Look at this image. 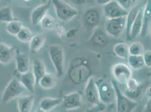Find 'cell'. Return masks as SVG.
I'll return each mask as SVG.
<instances>
[{"instance_id":"cell-1","label":"cell","mask_w":151,"mask_h":112,"mask_svg":"<svg viewBox=\"0 0 151 112\" xmlns=\"http://www.w3.org/2000/svg\"><path fill=\"white\" fill-rule=\"evenodd\" d=\"M91 69L88 61L82 58H76L73 60L68 73L69 79L73 84H80L86 82L92 76Z\"/></svg>"},{"instance_id":"cell-2","label":"cell","mask_w":151,"mask_h":112,"mask_svg":"<svg viewBox=\"0 0 151 112\" xmlns=\"http://www.w3.org/2000/svg\"><path fill=\"white\" fill-rule=\"evenodd\" d=\"M111 82L115 91L117 112H133L138 106V102L126 96L114 80Z\"/></svg>"},{"instance_id":"cell-3","label":"cell","mask_w":151,"mask_h":112,"mask_svg":"<svg viewBox=\"0 0 151 112\" xmlns=\"http://www.w3.org/2000/svg\"><path fill=\"white\" fill-rule=\"evenodd\" d=\"M49 55L55 69L57 76L60 77L64 74L65 57L62 46L58 44L51 45L49 48Z\"/></svg>"},{"instance_id":"cell-4","label":"cell","mask_w":151,"mask_h":112,"mask_svg":"<svg viewBox=\"0 0 151 112\" xmlns=\"http://www.w3.org/2000/svg\"><path fill=\"white\" fill-rule=\"evenodd\" d=\"M95 81L101 102L107 106L113 104L116 100V95L112 82L103 79H99Z\"/></svg>"},{"instance_id":"cell-5","label":"cell","mask_w":151,"mask_h":112,"mask_svg":"<svg viewBox=\"0 0 151 112\" xmlns=\"http://www.w3.org/2000/svg\"><path fill=\"white\" fill-rule=\"evenodd\" d=\"M55 8L58 18L63 21H69L78 15V11L63 0H51Z\"/></svg>"},{"instance_id":"cell-6","label":"cell","mask_w":151,"mask_h":112,"mask_svg":"<svg viewBox=\"0 0 151 112\" xmlns=\"http://www.w3.org/2000/svg\"><path fill=\"white\" fill-rule=\"evenodd\" d=\"M25 89L18 79L13 78L8 82L2 95L3 103H7L19 97Z\"/></svg>"},{"instance_id":"cell-7","label":"cell","mask_w":151,"mask_h":112,"mask_svg":"<svg viewBox=\"0 0 151 112\" xmlns=\"http://www.w3.org/2000/svg\"><path fill=\"white\" fill-rule=\"evenodd\" d=\"M104 27L108 35L112 37H119L125 30L126 17L107 19Z\"/></svg>"},{"instance_id":"cell-8","label":"cell","mask_w":151,"mask_h":112,"mask_svg":"<svg viewBox=\"0 0 151 112\" xmlns=\"http://www.w3.org/2000/svg\"><path fill=\"white\" fill-rule=\"evenodd\" d=\"M112 74L118 84L125 85L132 77V69L125 63H116L112 68Z\"/></svg>"},{"instance_id":"cell-9","label":"cell","mask_w":151,"mask_h":112,"mask_svg":"<svg viewBox=\"0 0 151 112\" xmlns=\"http://www.w3.org/2000/svg\"><path fill=\"white\" fill-rule=\"evenodd\" d=\"M127 12L115 0H112L103 6V13L106 19L126 17Z\"/></svg>"},{"instance_id":"cell-10","label":"cell","mask_w":151,"mask_h":112,"mask_svg":"<svg viewBox=\"0 0 151 112\" xmlns=\"http://www.w3.org/2000/svg\"><path fill=\"white\" fill-rule=\"evenodd\" d=\"M85 94L88 102L93 106H98L101 103L96 81L93 76L89 77L86 81Z\"/></svg>"},{"instance_id":"cell-11","label":"cell","mask_w":151,"mask_h":112,"mask_svg":"<svg viewBox=\"0 0 151 112\" xmlns=\"http://www.w3.org/2000/svg\"><path fill=\"white\" fill-rule=\"evenodd\" d=\"M63 104L64 108L67 111H72L78 109L82 106V96L78 92H72L64 95Z\"/></svg>"},{"instance_id":"cell-12","label":"cell","mask_w":151,"mask_h":112,"mask_svg":"<svg viewBox=\"0 0 151 112\" xmlns=\"http://www.w3.org/2000/svg\"><path fill=\"white\" fill-rule=\"evenodd\" d=\"M14 59L15 61L16 71L18 74L22 75L29 71L30 61L26 54L18 49H16Z\"/></svg>"},{"instance_id":"cell-13","label":"cell","mask_w":151,"mask_h":112,"mask_svg":"<svg viewBox=\"0 0 151 112\" xmlns=\"http://www.w3.org/2000/svg\"><path fill=\"white\" fill-rule=\"evenodd\" d=\"M51 1L49 0L44 4L36 7L32 11L31 20L33 25L40 24L41 21L47 15V11L50 7Z\"/></svg>"},{"instance_id":"cell-14","label":"cell","mask_w":151,"mask_h":112,"mask_svg":"<svg viewBox=\"0 0 151 112\" xmlns=\"http://www.w3.org/2000/svg\"><path fill=\"white\" fill-rule=\"evenodd\" d=\"M126 90L124 94L131 99L135 100L140 96L143 86L136 79L132 77L126 82Z\"/></svg>"},{"instance_id":"cell-15","label":"cell","mask_w":151,"mask_h":112,"mask_svg":"<svg viewBox=\"0 0 151 112\" xmlns=\"http://www.w3.org/2000/svg\"><path fill=\"white\" fill-rule=\"evenodd\" d=\"M101 19L99 10L96 7L89 8L86 10L83 15L85 25L90 28H96L99 24Z\"/></svg>"},{"instance_id":"cell-16","label":"cell","mask_w":151,"mask_h":112,"mask_svg":"<svg viewBox=\"0 0 151 112\" xmlns=\"http://www.w3.org/2000/svg\"><path fill=\"white\" fill-rule=\"evenodd\" d=\"M16 49L8 44L0 42V63L7 65L13 62Z\"/></svg>"},{"instance_id":"cell-17","label":"cell","mask_w":151,"mask_h":112,"mask_svg":"<svg viewBox=\"0 0 151 112\" xmlns=\"http://www.w3.org/2000/svg\"><path fill=\"white\" fill-rule=\"evenodd\" d=\"M151 3L147 2L143 9L142 28L140 35L146 37L150 33L151 29Z\"/></svg>"},{"instance_id":"cell-18","label":"cell","mask_w":151,"mask_h":112,"mask_svg":"<svg viewBox=\"0 0 151 112\" xmlns=\"http://www.w3.org/2000/svg\"><path fill=\"white\" fill-rule=\"evenodd\" d=\"M92 44L99 48H104L108 43L107 34L100 28H96L90 38Z\"/></svg>"},{"instance_id":"cell-19","label":"cell","mask_w":151,"mask_h":112,"mask_svg":"<svg viewBox=\"0 0 151 112\" xmlns=\"http://www.w3.org/2000/svg\"><path fill=\"white\" fill-rule=\"evenodd\" d=\"M35 102V96L28 95L19 96L18 98L19 112H31Z\"/></svg>"},{"instance_id":"cell-20","label":"cell","mask_w":151,"mask_h":112,"mask_svg":"<svg viewBox=\"0 0 151 112\" xmlns=\"http://www.w3.org/2000/svg\"><path fill=\"white\" fill-rule=\"evenodd\" d=\"M20 75V76L18 80L23 86L24 87L25 90H27L32 93H34L35 89V87L36 84L33 72L29 71L26 73Z\"/></svg>"},{"instance_id":"cell-21","label":"cell","mask_w":151,"mask_h":112,"mask_svg":"<svg viewBox=\"0 0 151 112\" xmlns=\"http://www.w3.org/2000/svg\"><path fill=\"white\" fill-rule=\"evenodd\" d=\"M62 98H50L46 97L41 100L39 106L46 112H49L54 108L62 104Z\"/></svg>"},{"instance_id":"cell-22","label":"cell","mask_w":151,"mask_h":112,"mask_svg":"<svg viewBox=\"0 0 151 112\" xmlns=\"http://www.w3.org/2000/svg\"><path fill=\"white\" fill-rule=\"evenodd\" d=\"M142 8L139 5H137L135 6L132 7L127 12L126 16V38L127 40H130V32L131 27L132 26L134 21L137 18L139 13L141 10Z\"/></svg>"},{"instance_id":"cell-23","label":"cell","mask_w":151,"mask_h":112,"mask_svg":"<svg viewBox=\"0 0 151 112\" xmlns=\"http://www.w3.org/2000/svg\"><path fill=\"white\" fill-rule=\"evenodd\" d=\"M38 85L45 90H52L57 85V76L53 74L46 72L40 79Z\"/></svg>"},{"instance_id":"cell-24","label":"cell","mask_w":151,"mask_h":112,"mask_svg":"<svg viewBox=\"0 0 151 112\" xmlns=\"http://www.w3.org/2000/svg\"><path fill=\"white\" fill-rule=\"evenodd\" d=\"M33 74L35 78L36 84L38 85L40 79L47 72L44 62L41 59H35L33 62Z\"/></svg>"},{"instance_id":"cell-25","label":"cell","mask_w":151,"mask_h":112,"mask_svg":"<svg viewBox=\"0 0 151 112\" xmlns=\"http://www.w3.org/2000/svg\"><path fill=\"white\" fill-rule=\"evenodd\" d=\"M46 41V37L42 33H38L33 35L29 44V50L32 53L35 54L44 46Z\"/></svg>"},{"instance_id":"cell-26","label":"cell","mask_w":151,"mask_h":112,"mask_svg":"<svg viewBox=\"0 0 151 112\" xmlns=\"http://www.w3.org/2000/svg\"><path fill=\"white\" fill-rule=\"evenodd\" d=\"M142 15L143 10L141 9L131 27L130 32V40L136 38L140 34L142 28Z\"/></svg>"},{"instance_id":"cell-27","label":"cell","mask_w":151,"mask_h":112,"mask_svg":"<svg viewBox=\"0 0 151 112\" xmlns=\"http://www.w3.org/2000/svg\"><path fill=\"white\" fill-rule=\"evenodd\" d=\"M113 52L114 54L121 59L127 60L129 56V45L126 43L120 42L113 46Z\"/></svg>"},{"instance_id":"cell-28","label":"cell","mask_w":151,"mask_h":112,"mask_svg":"<svg viewBox=\"0 0 151 112\" xmlns=\"http://www.w3.org/2000/svg\"><path fill=\"white\" fill-rule=\"evenodd\" d=\"M127 60L128 63L127 65L132 69L139 70L143 69L145 66L142 56L129 55Z\"/></svg>"},{"instance_id":"cell-29","label":"cell","mask_w":151,"mask_h":112,"mask_svg":"<svg viewBox=\"0 0 151 112\" xmlns=\"http://www.w3.org/2000/svg\"><path fill=\"white\" fill-rule=\"evenodd\" d=\"M15 20L12 8L4 6L0 9V21L8 23Z\"/></svg>"},{"instance_id":"cell-30","label":"cell","mask_w":151,"mask_h":112,"mask_svg":"<svg viewBox=\"0 0 151 112\" xmlns=\"http://www.w3.org/2000/svg\"><path fill=\"white\" fill-rule=\"evenodd\" d=\"M34 34L32 31L27 27L23 26L17 35V39L22 43H29Z\"/></svg>"},{"instance_id":"cell-31","label":"cell","mask_w":151,"mask_h":112,"mask_svg":"<svg viewBox=\"0 0 151 112\" xmlns=\"http://www.w3.org/2000/svg\"><path fill=\"white\" fill-rule=\"evenodd\" d=\"M23 26L22 22L17 19L7 23L6 30L9 34L16 37Z\"/></svg>"},{"instance_id":"cell-32","label":"cell","mask_w":151,"mask_h":112,"mask_svg":"<svg viewBox=\"0 0 151 112\" xmlns=\"http://www.w3.org/2000/svg\"><path fill=\"white\" fill-rule=\"evenodd\" d=\"M145 52L144 46L140 42H135L129 45V52L130 55L142 56Z\"/></svg>"},{"instance_id":"cell-33","label":"cell","mask_w":151,"mask_h":112,"mask_svg":"<svg viewBox=\"0 0 151 112\" xmlns=\"http://www.w3.org/2000/svg\"><path fill=\"white\" fill-rule=\"evenodd\" d=\"M40 24L46 30H53L56 25L54 18L47 14L41 21Z\"/></svg>"},{"instance_id":"cell-34","label":"cell","mask_w":151,"mask_h":112,"mask_svg":"<svg viewBox=\"0 0 151 112\" xmlns=\"http://www.w3.org/2000/svg\"><path fill=\"white\" fill-rule=\"evenodd\" d=\"M55 33L57 34L59 37L63 38L65 35V28L63 27L62 25L56 24L55 26L54 29Z\"/></svg>"},{"instance_id":"cell-35","label":"cell","mask_w":151,"mask_h":112,"mask_svg":"<svg viewBox=\"0 0 151 112\" xmlns=\"http://www.w3.org/2000/svg\"><path fill=\"white\" fill-rule=\"evenodd\" d=\"M144 60L145 66L151 67V50L145 51V53L142 55Z\"/></svg>"},{"instance_id":"cell-36","label":"cell","mask_w":151,"mask_h":112,"mask_svg":"<svg viewBox=\"0 0 151 112\" xmlns=\"http://www.w3.org/2000/svg\"><path fill=\"white\" fill-rule=\"evenodd\" d=\"M121 6L124 8L125 10L128 11L132 6V0H115Z\"/></svg>"},{"instance_id":"cell-37","label":"cell","mask_w":151,"mask_h":112,"mask_svg":"<svg viewBox=\"0 0 151 112\" xmlns=\"http://www.w3.org/2000/svg\"><path fill=\"white\" fill-rule=\"evenodd\" d=\"M78 30H77V29L76 28H71L69 30L66 31L65 33V37L68 38H72L74 37L76 35V34H77Z\"/></svg>"},{"instance_id":"cell-38","label":"cell","mask_w":151,"mask_h":112,"mask_svg":"<svg viewBox=\"0 0 151 112\" xmlns=\"http://www.w3.org/2000/svg\"><path fill=\"white\" fill-rule=\"evenodd\" d=\"M143 112H151V98H148V100L145 104V108Z\"/></svg>"},{"instance_id":"cell-39","label":"cell","mask_w":151,"mask_h":112,"mask_svg":"<svg viewBox=\"0 0 151 112\" xmlns=\"http://www.w3.org/2000/svg\"><path fill=\"white\" fill-rule=\"evenodd\" d=\"M84 112H101L98 107L96 106H93L91 108L86 109Z\"/></svg>"},{"instance_id":"cell-40","label":"cell","mask_w":151,"mask_h":112,"mask_svg":"<svg viewBox=\"0 0 151 112\" xmlns=\"http://www.w3.org/2000/svg\"><path fill=\"white\" fill-rule=\"evenodd\" d=\"M70 1L76 5H81L86 3V0H70Z\"/></svg>"},{"instance_id":"cell-41","label":"cell","mask_w":151,"mask_h":112,"mask_svg":"<svg viewBox=\"0 0 151 112\" xmlns=\"http://www.w3.org/2000/svg\"><path fill=\"white\" fill-rule=\"evenodd\" d=\"M96 2L101 5H105L106 4H108V2H109L110 1H111L112 0H96Z\"/></svg>"},{"instance_id":"cell-42","label":"cell","mask_w":151,"mask_h":112,"mask_svg":"<svg viewBox=\"0 0 151 112\" xmlns=\"http://www.w3.org/2000/svg\"><path fill=\"white\" fill-rule=\"evenodd\" d=\"M145 94H146L147 96L148 97V98H151V86H149L147 88L146 91H145Z\"/></svg>"},{"instance_id":"cell-43","label":"cell","mask_w":151,"mask_h":112,"mask_svg":"<svg viewBox=\"0 0 151 112\" xmlns=\"http://www.w3.org/2000/svg\"><path fill=\"white\" fill-rule=\"evenodd\" d=\"M35 112H46L45 111H44V110H42V109H41V108H38V109H37V110H36L35 111Z\"/></svg>"},{"instance_id":"cell-44","label":"cell","mask_w":151,"mask_h":112,"mask_svg":"<svg viewBox=\"0 0 151 112\" xmlns=\"http://www.w3.org/2000/svg\"><path fill=\"white\" fill-rule=\"evenodd\" d=\"M101 112H112L111 111H109V110H108V109H106L104 111H102Z\"/></svg>"},{"instance_id":"cell-45","label":"cell","mask_w":151,"mask_h":112,"mask_svg":"<svg viewBox=\"0 0 151 112\" xmlns=\"http://www.w3.org/2000/svg\"><path fill=\"white\" fill-rule=\"evenodd\" d=\"M139 0H132V3H135V2H137V1H138Z\"/></svg>"},{"instance_id":"cell-46","label":"cell","mask_w":151,"mask_h":112,"mask_svg":"<svg viewBox=\"0 0 151 112\" xmlns=\"http://www.w3.org/2000/svg\"><path fill=\"white\" fill-rule=\"evenodd\" d=\"M42 1L44 2H47V1H48L49 0H42Z\"/></svg>"},{"instance_id":"cell-47","label":"cell","mask_w":151,"mask_h":112,"mask_svg":"<svg viewBox=\"0 0 151 112\" xmlns=\"http://www.w3.org/2000/svg\"><path fill=\"white\" fill-rule=\"evenodd\" d=\"M24 1H26V2H28V1H31V0H24Z\"/></svg>"}]
</instances>
